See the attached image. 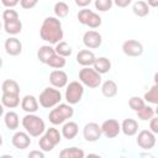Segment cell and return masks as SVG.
I'll use <instances>...</instances> for the list:
<instances>
[{"instance_id": "cell-45", "label": "cell", "mask_w": 158, "mask_h": 158, "mask_svg": "<svg viewBox=\"0 0 158 158\" xmlns=\"http://www.w3.org/2000/svg\"><path fill=\"white\" fill-rule=\"evenodd\" d=\"M84 158H102L100 154H96V153H89V154H86Z\"/></svg>"}, {"instance_id": "cell-49", "label": "cell", "mask_w": 158, "mask_h": 158, "mask_svg": "<svg viewBox=\"0 0 158 158\" xmlns=\"http://www.w3.org/2000/svg\"><path fill=\"white\" fill-rule=\"evenodd\" d=\"M1 67H2V58L0 57V69H1Z\"/></svg>"}, {"instance_id": "cell-43", "label": "cell", "mask_w": 158, "mask_h": 158, "mask_svg": "<svg viewBox=\"0 0 158 158\" xmlns=\"http://www.w3.org/2000/svg\"><path fill=\"white\" fill-rule=\"evenodd\" d=\"M90 4H91V0H75V5H78L79 7H83V9H85Z\"/></svg>"}, {"instance_id": "cell-20", "label": "cell", "mask_w": 158, "mask_h": 158, "mask_svg": "<svg viewBox=\"0 0 158 158\" xmlns=\"http://www.w3.org/2000/svg\"><path fill=\"white\" fill-rule=\"evenodd\" d=\"M93 69H94L96 73H99L100 75L106 74V73H109L110 69H111V62H110V59L106 58V57L95 58V62H94V64H93Z\"/></svg>"}, {"instance_id": "cell-33", "label": "cell", "mask_w": 158, "mask_h": 158, "mask_svg": "<svg viewBox=\"0 0 158 158\" xmlns=\"http://www.w3.org/2000/svg\"><path fill=\"white\" fill-rule=\"evenodd\" d=\"M65 63H67L65 58H63V57H60V56L54 53L49 58V60L47 62V65H49L51 68H54V69H62V68L65 67Z\"/></svg>"}, {"instance_id": "cell-28", "label": "cell", "mask_w": 158, "mask_h": 158, "mask_svg": "<svg viewBox=\"0 0 158 158\" xmlns=\"http://www.w3.org/2000/svg\"><path fill=\"white\" fill-rule=\"evenodd\" d=\"M132 11L136 16L138 17H146L149 14V6L146 1L143 0H138L136 2H133L132 5Z\"/></svg>"}, {"instance_id": "cell-32", "label": "cell", "mask_w": 158, "mask_h": 158, "mask_svg": "<svg viewBox=\"0 0 158 158\" xmlns=\"http://www.w3.org/2000/svg\"><path fill=\"white\" fill-rule=\"evenodd\" d=\"M136 114H137V117H138L139 120H142V121H149L152 117H154L156 111H154V109H153L152 106L144 105V106H143L139 111H137Z\"/></svg>"}, {"instance_id": "cell-48", "label": "cell", "mask_w": 158, "mask_h": 158, "mask_svg": "<svg viewBox=\"0 0 158 158\" xmlns=\"http://www.w3.org/2000/svg\"><path fill=\"white\" fill-rule=\"evenodd\" d=\"M0 146H2V136L0 135Z\"/></svg>"}, {"instance_id": "cell-34", "label": "cell", "mask_w": 158, "mask_h": 158, "mask_svg": "<svg viewBox=\"0 0 158 158\" xmlns=\"http://www.w3.org/2000/svg\"><path fill=\"white\" fill-rule=\"evenodd\" d=\"M144 105H146L144 100H143L142 98H139V96H131L130 100H128V106H130L133 111H136V112L139 111Z\"/></svg>"}, {"instance_id": "cell-35", "label": "cell", "mask_w": 158, "mask_h": 158, "mask_svg": "<svg viewBox=\"0 0 158 158\" xmlns=\"http://www.w3.org/2000/svg\"><path fill=\"white\" fill-rule=\"evenodd\" d=\"M101 22H102L101 16H100L99 14H96V12L93 11V12L90 14V16H89V19H88L85 26H88V27H90V28H98V27L101 25Z\"/></svg>"}, {"instance_id": "cell-9", "label": "cell", "mask_w": 158, "mask_h": 158, "mask_svg": "<svg viewBox=\"0 0 158 158\" xmlns=\"http://www.w3.org/2000/svg\"><path fill=\"white\" fill-rule=\"evenodd\" d=\"M136 142L142 149L149 151L156 146V135L152 133L149 130H142L138 132Z\"/></svg>"}, {"instance_id": "cell-37", "label": "cell", "mask_w": 158, "mask_h": 158, "mask_svg": "<svg viewBox=\"0 0 158 158\" xmlns=\"http://www.w3.org/2000/svg\"><path fill=\"white\" fill-rule=\"evenodd\" d=\"M2 20H4V22L19 20V12L16 10H14V9H6L2 12Z\"/></svg>"}, {"instance_id": "cell-18", "label": "cell", "mask_w": 158, "mask_h": 158, "mask_svg": "<svg viewBox=\"0 0 158 158\" xmlns=\"http://www.w3.org/2000/svg\"><path fill=\"white\" fill-rule=\"evenodd\" d=\"M95 54L90 49H81L77 54V62L80 64L83 68L84 67H91L95 62Z\"/></svg>"}, {"instance_id": "cell-13", "label": "cell", "mask_w": 158, "mask_h": 158, "mask_svg": "<svg viewBox=\"0 0 158 158\" xmlns=\"http://www.w3.org/2000/svg\"><path fill=\"white\" fill-rule=\"evenodd\" d=\"M83 136H84L85 141H88V142H96L102 136L99 123L88 122L83 128Z\"/></svg>"}, {"instance_id": "cell-15", "label": "cell", "mask_w": 158, "mask_h": 158, "mask_svg": "<svg viewBox=\"0 0 158 158\" xmlns=\"http://www.w3.org/2000/svg\"><path fill=\"white\" fill-rule=\"evenodd\" d=\"M12 146L17 149H26L31 144V138L25 131H17L12 136Z\"/></svg>"}, {"instance_id": "cell-36", "label": "cell", "mask_w": 158, "mask_h": 158, "mask_svg": "<svg viewBox=\"0 0 158 158\" xmlns=\"http://www.w3.org/2000/svg\"><path fill=\"white\" fill-rule=\"evenodd\" d=\"M94 5H95V9L98 11L106 12V11H109L112 7L114 2H112V0H95Z\"/></svg>"}, {"instance_id": "cell-44", "label": "cell", "mask_w": 158, "mask_h": 158, "mask_svg": "<svg viewBox=\"0 0 158 158\" xmlns=\"http://www.w3.org/2000/svg\"><path fill=\"white\" fill-rule=\"evenodd\" d=\"M114 4L116 6H118V7H126V6H128L131 4V0H116Z\"/></svg>"}, {"instance_id": "cell-11", "label": "cell", "mask_w": 158, "mask_h": 158, "mask_svg": "<svg viewBox=\"0 0 158 158\" xmlns=\"http://www.w3.org/2000/svg\"><path fill=\"white\" fill-rule=\"evenodd\" d=\"M122 52L128 57H139L143 53V44L137 40H127L122 43Z\"/></svg>"}, {"instance_id": "cell-42", "label": "cell", "mask_w": 158, "mask_h": 158, "mask_svg": "<svg viewBox=\"0 0 158 158\" xmlns=\"http://www.w3.org/2000/svg\"><path fill=\"white\" fill-rule=\"evenodd\" d=\"M19 0H2L1 1V4L6 7V9H12L14 6H16V5H19Z\"/></svg>"}, {"instance_id": "cell-7", "label": "cell", "mask_w": 158, "mask_h": 158, "mask_svg": "<svg viewBox=\"0 0 158 158\" xmlns=\"http://www.w3.org/2000/svg\"><path fill=\"white\" fill-rule=\"evenodd\" d=\"M83 94H84V86L81 85V83H79L78 80H73L69 84H67L64 98L67 100V104L75 105L81 100Z\"/></svg>"}, {"instance_id": "cell-17", "label": "cell", "mask_w": 158, "mask_h": 158, "mask_svg": "<svg viewBox=\"0 0 158 158\" xmlns=\"http://www.w3.org/2000/svg\"><path fill=\"white\" fill-rule=\"evenodd\" d=\"M78 132H79V126L74 121H67V122H64L63 126H62V130H60L62 137H64L68 141L75 138L77 135H78Z\"/></svg>"}, {"instance_id": "cell-14", "label": "cell", "mask_w": 158, "mask_h": 158, "mask_svg": "<svg viewBox=\"0 0 158 158\" xmlns=\"http://www.w3.org/2000/svg\"><path fill=\"white\" fill-rule=\"evenodd\" d=\"M4 48L9 56L16 57L22 52V43L17 37H9L4 43Z\"/></svg>"}, {"instance_id": "cell-1", "label": "cell", "mask_w": 158, "mask_h": 158, "mask_svg": "<svg viewBox=\"0 0 158 158\" xmlns=\"http://www.w3.org/2000/svg\"><path fill=\"white\" fill-rule=\"evenodd\" d=\"M40 36L49 44H57L58 42H60L63 40V28L60 20L56 16L46 17L41 25Z\"/></svg>"}, {"instance_id": "cell-12", "label": "cell", "mask_w": 158, "mask_h": 158, "mask_svg": "<svg viewBox=\"0 0 158 158\" xmlns=\"http://www.w3.org/2000/svg\"><path fill=\"white\" fill-rule=\"evenodd\" d=\"M49 83H51L52 88H56V89L59 90V89L67 86V84H68V74L62 69H54L49 74Z\"/></svg>"}, {"instance_id": "cell-31", "label": "cell", "mask_w": 158, "mask_h": 158, "mask_svg": "<svg viewBox=\"0 0 158 158\" xmlns=\"http://www.w3.org/2000/svg\"><path fill=\"white\" fill-rule=\"evenodd\" d=\"M143 100H144V102L147 101V102L153 104V105L158 104V84H153L152 88L147 93H144Z\"/></svg>"}, {"instance_id": "cell-47", "label": "cell", "mask_w": 158, "mask_h": 158, "mask_svg": "<svg viewBox=\"0 0 158 158\" xmlns=\"http://www.w3.org/2000/svg\"><path fill=\"white\" fill-rule=\"evenodd\" d=\"M0 158H14L11 154H2V156H0Z\"/></svg>"}, {"instance_id": "cell-22", "label": "cell", "mask_w": 158, "mask_h": 158, "mask_svg": "<svg viewBox=\"0 0 158 158\" xmlns=\"http://www.w3.org/2000/svg\"><path fill=\"white\" fill-rule=\"evenodd\" d=\"M4 123L5 126L11 130V131H15L19 128V125H20V118H19V115L15 112V111H7L5 115H4Z\"/></svg>"}, {"instance_id": "cell-8", "label": "cell", "mask_w": 158, "mask_h": 158, "mask_svg": "<svg viewBox=\"0 0 158 158\" xmlns=\"http://www.w3.org/2000/svg\"><path fill=\"white\" fill-rule=\"evenodd\" d=\"M100 128H101V135H104L106 138H115L121 132L120 122L117 120H115V118L105 120L100 125Z\"/></svg>"}, {"instance_id": "cell-21", "label": "cell", "mask_w": 158, "mask_h": 158, "mask_svg": "<svg viewBox=\"0 0 158 158\" xmlns=\"http://www.w3.org/2000/svg\"><path fill=\"white\" fill-rule=\"evenodd\" d=\"M117 91H118L117 84H116V81H114L111 79H107L101 84V94L105 98H109V99L114 98L117 95Z\"/></svg>"}, {"instance_id": "cell-51", "label": "cell", "mask_w": 158, "mask_h": 158, "mask_svg": "<svg viewBox=\"0 0 158 158\" xmlns=\"http://www.w3.org/2000/svg\"><path fill=\"white\" fill-rule=\"evenodd\" d=\"M122 158H125V157H122ZM149 158H154V157H153V156H151V157H149Z\"/></svg>"}, {"instance_id": "cell-41", "label": "cell", "mask_w": 158, "mask_h": 158, "mask_svg": "<svg viewBox=\"0 0 158 158\" xmlns=\"http://www.w3.org/2000/svg\"><path fill=\"white\" fill-rule=\"evenodd\" d=\"M27 158H46V157H44V152H42L41 149H33L27 154Z\"/></svg>"}, {"instance_id": "cell-16", "label": "cell", "mask_w": 158, "mask_h": 158, "mask_svg": "<svg viewBox=\"0 0 158 158\" xmlns=\"http://www.w3.org/2000/svg\"><path fill=\"white\" fill-rule=\"evenodd\" d=\"M20 104H21V109L27 114H35V112H37V110L40 107L38 100L33 95H25L21 99Z\"/></svg>"}, {"instance_id": "cell-23", "label": "cell", "mask_w": 158, "mask_h": 158, "mask_svg": "<svg viewBox=\"0 0 158 158\" xmlns=\"http://www.w3.org/2000/svg\"><path fill=\"white\" fill-rule=\"evenodd\" d=\"M85 153L79 147H67L59 152V158H84Z\"/></svg>"}, {"instance_id": "cell-19", "label": "cell", "mask_w": 158, "mask_h": 158, "mask_svg": "<svg viewBox=\"0 0 158 158\" xmlns=\"http://www.w3.org/2000/svg\"><path fill=\"white\" fill-rule=\"evenodd\" d=\"M120 126L125 136H135L138 132V122L135 118H125Z\"/></svg>"}, {"instance_id": "cell-46", "label": "cell", "mask_w": 158, "mask_h": 158, "mask_svg": "<svg viewBox=\"0 0 158 158\" xmlns=\"http://www.w3.org/2000/svg\"><path fill=\"white\" fill-rule=\"evenodd\" d=\"M4 115V106H2V104L0 102V117Z\"/></svg>"}, {"instance_id": "cell-30", "label": "cell", "mask_w": 158, "mask_h": 158, "mask_svg": "<svg viewBox=\"0 0 158 158\" xmlns=\"http://www.w3.org/2000/svg\"><path fill=\"white\" fill-rule=\"evenodd\" d=\"M53 11H54V15L57 19H64L69 14V5L64 1H58L54 4Z\"/></svg>"}, {"instance_id": "cell-3", "label": "cell", "mask_w": 158, "mask_h": 158, "mask_svg": "<svg viewBox=\"0 0 158 158\" xmlns=\"http://www.w3.org/2000/svg\"><path fill=\"white\" fill-rule=\"evenodd\" d=\"M73 115H74V109L72 107V105L60 102L49 111L48 120L52 125L58 126V125H62V123L67 122V120L72 118Z\"/></svg>"}, {"instance_id": "cell-6", "label": "cell", "mask_w": 158, "mask_h": 158, "mask_svg": "<svg viewBox=\"0 0 158 158\" xmlns=\"http://www.w3.org/2000/svg\"><path fill=\"white\" fill-rule=\"evenodd\" d=\"M79 83L90 89H95L101 85V75L90 67H84L79 72Z\"/></svg>"}, {"instance_id": "cell-27", "label": "cell", "mask_w": 158, "mask_h": 158, "mask_svg": "<svg viewBox=\"0 0 158 158\" xmlns=\"http://www.w3.org/2000/svg\"><path fill=\"white\" fill-rule=\"evenodd\" d=\"M1 90H2V94H17V95H20V85L14 79L4 80L2 85H1Z\"/></svg>"}, {"instance_id": "cell-5", "label": "cell", "mask_w": 158, "mask_h": 158, "mask_svg": "<svg viewBox=\"0 0 158 158\" xmlns=\"http://www.w3.org/2000/svg\"><path fill=\"white\" fill-rule=\"evenodd\" d=\"M38 104L44 109H52L56 107L62 101V94L58 89L47 86L42 90V93L38 96Z\"/></svg>"}, {"instance_id": "cell-26", "label": "cell", "mask_w": 158, "mask_h": 158, "mask_svg": "<svg viewBox=\"0 0 158 158\" xmlns=\"http://www.w3.org/2000/svg\"><path fill=\"white\" fill-rule=\"evenodd\" d=\"M4 30L7 35L15 37L16 35H19L22 31V22L19 20H14V21H7L4 22Z\"/></svg>"}, {"instance_id": "cell-4", "label": "cell", "mask_w": 158, "mask_h": 158, "mask_svg": "<svg viewBox=\"0 0 158 158\" xmlns=\"http://www.w3.org/2000/svg\"><path fill=\"white\" fill-rule=\"evenodd\" d=\"M60 139H62V135H60L59 130H57L56 127L46 128L44 133L41 136L40 141H38L40 149L42 152H51L60 142Z\"/></svg>"}, {"instance_id": "cell-40", "label": "cell", "mask_w": 158, "mask_h": 158, "mask_svg": "<svg viewBox=\"0 0 158 158\" xmlns=\"http://www.w3.org/2000/svg\"><path fill=\"white\" fill-rule=\"evenodd\" d=\"M149 131L152 133H154V135L158 133V117L154 116V117H152L149 120Z\"/></svg>"}, {"instance_id": "cell-10", "label": "cell", "mask_w": 158, "mask_h": 158, "mask_svg": "<svg viewBox=\"0 0 158 158\" xmlns=\"http://www.w3.org/2000/svg\"><path fill=\"white\" fill-rule=\"evenodd\" d=\"M83 43L89 49L99 48L102 43V36L94 30H89L83 35Z\"/></svg>"}, {"instance_id": "cell-50", "label": "cell", "mask_w": 158, "mask_h": 158, "mask_svg": "<svg viewBox=\"0 0 158 158\" xmlns=\"http://www.w3.org/2000/svg\"><path fill=\"white\" fill-rule=\"evenodd\" d=\"M1 28H2V25H1V22H0V31H1Z\"/></svg>"}, {"instance_id": "cell-25", "label": "cell", "mask_w": 158, "mask_h": 158, "mask_svg": "<svg viewBox=\"0 0 158 158\" xmlns=\"http://www.w3.org/2000/svg\"><path fill=\"white\" fill-rule=\"evenodd\" d=\"M20 95L17 94H2L1 96V104L4 107L7 109H15L20 105Z\"/></svg>"}, {"instance_id": "cell-29", "label": "cell", "mask_w": 158, "mask_h": 158, "mask_svg": "<svg viewBox=\"0 0 158 158\" xmlns=\"http://www.w3.org/2000/svg\"><path fill=\"white\" fill-rule=\"evenodd\" d=\"M72 52H73V49H72L70 44L67 43L65 41L58 42V43L56 44V47H54V53L58 54V56H60V57H63V58L69 57V56L72 54Z\"/></svg>"}, {"instance_id": "cell-24", "label": "cell", "mask_w": 158, "mask_h": 158, "mask_svg": "<svg viewBox=\"0 0 158 158\" xmlns=\"http://www.w3.org/2000/svg\"><path fill=\"white\" fill-rule=\"evenodd\" d=\"M54 54V48L51 46V44H44V46H41L37 51V58L41 63L43 64H47V62L49 60V58Z\"/></svg>"}, {"instance_id": "cell-2", "label": "cell", "mask_w": 158, "mask_h": 158, "mask_svg": "<svg viewBox=\"0 0 158 158\" xmlns=\"http://www.w3.org/2000/svg\"><path fill=\"white\" fill-rule=\"evenodd\" d=\"M21 125L25 128V132L30 137H40L46 131V123H44V121L40 116H37L35 114H27V115H25L22 117Z\"/></svg>"}, {"instance_id": "cell-39", "label": "cell", "mask_w": 158, "mask_h": 158, "mask_svg": "<svg viewBox=\"0 0 158 158\" xmlns=\"http://www.w3.org/2000/svg\"><path fill=\"white\" fill-rule=\"evenodd\" d=\"M20 6L25 10H30L37 5V0H20Z\"/></svg>"}, {"instance_id": "cell-38", "label": "cell", "mask_w": 158, "mask_h": 158, "mask_svg": "<svg viewBox=\"0 0 158 158\" xmlns=\"http://www.w3.org/2000/svg\"><path fill=\"white\" fill-rule=\"evenodd\" d=\"M91 12H93V11H91L90 9H88V7L79 10V12H78V15H77L79 22H80L81 25H86V21H88V19H89V16H90Z\"/></svg>"}]
</instances>
